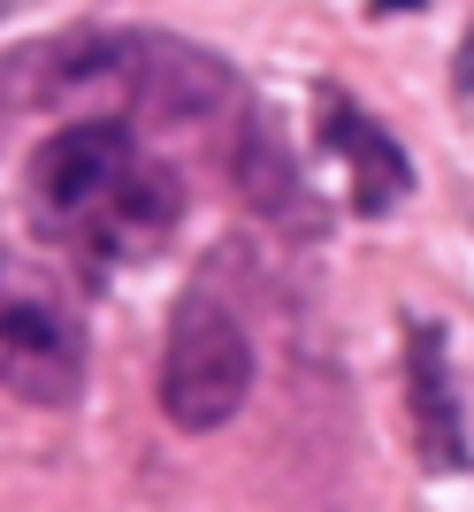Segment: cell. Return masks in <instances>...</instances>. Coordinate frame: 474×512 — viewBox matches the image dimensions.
<instances>
[{"label":"cell","mask_w":474,"mask_h":512,"mask_svg":"<svg viewBox=\"0 0 474 512\" xmlns=\"http://www.w3.org/2000/svg\"><path fill=\"white\" fill-rule=\"evenodd\" d=\"M31 207L85 268L153 260L184 222V184L138 146L130 115H77L31 153Z\"/></svg>","instance_id":"cell-1"},{"label":"cell","mask_w":474,"mask_h":512,"mask_svg":"<svg viewBox=\"0 0 474 512\" xmlns=\"http://www.w3.org/2000/svg\"><path fill=\"white\" fill-rule=\"evenodd\" d=\"M0 390L23 406H77L85 314L46 260L0 253Z\"/></svg>","instance_id":"cell-2"},{"label":"cell","mask_w":474,"mask_h":512,"mask_svg":"<svg viewBox=\"0 0 474 512\" xmlns=\"http://www.w3.org/2000/svg\"><path fill=\"white\" fill-rule=\"evenodd\" d=\"M253 390V337L245 321L199 283L184 291L169 314V344H161V375H153V398H161V421L184 428V436H207L222 428Z\"/></svg>","instance_id":"cell-3"},{"label":"cell","mask_w":474,"mask_h":512,"mask_svg":"<svg viewBox=\"0 0 474 512\" xmlns=\"http://www.w3.org/2000/svg\"><path fill=\"white\" fill-rule=\"evenodd\" d=\"M406 428H413V459L429 474L474 467L467 398H459V375H452V337H444V321H413V314H406Z\"/></svg>","instance_id":"cell-4"},{"label":"cell","mask_w":474,"mask_h":512,"mask_svg":"<svg viewBox=\"0 0 474 512\" xmlns=\"http://www.w3.org/2000/svg\"><path fill=\"white\" fill-rule=\"evenodd\" d=\"M314 138L337 153V169H345V184H352V214H360V222H383V214L413 192L406 146H398V138H390V130L352 100V92H337V85L314 92Z\"/></svg>","instance_id":"cell-5"}]
</instances>
